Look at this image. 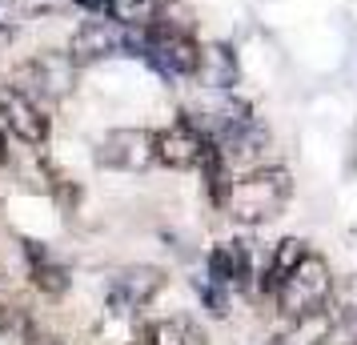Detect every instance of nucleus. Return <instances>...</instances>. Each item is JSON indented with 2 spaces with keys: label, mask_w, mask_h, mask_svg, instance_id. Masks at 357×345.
<instances>
[{
  "label": "nucleus",
  "mask_w": 357,
  "mask_h": 345,
  "mask_svg": "<svg viewBox=\"0 0 357 345\" xmlns=\"http://www.w3.org/2000/svg\"><path fill=\"white\" fill-rule=\"evenodd\" d=\"M145 345H209V337L189 317H161L145 329Z\"/></svg>",
  "instance_id": "obj_14"
},
{
  "label": "nucleus",
  "mask_w": 357,
  "mask_h": 345,
  "mask_svg": "<svg viewBox=\"0 0 357 345\" xmlns=\"http://www.w3.org/2000/svg\"><path fill=\"white\" fill-rule=\"evenodd\" d=\"M0 329H24V305L8 293L4 281H0Z\"/></svg>",
  "instance_id": "obj_17"
},
{
  "label": "nucleus",
  "mask_w": 357,
  "mask_h": 345,
  "mask_svg": "<svg viewBox=\"0 0 357 345\" xmlns=\"http://www.w3.org/2000/svg\"><path fill=\"white\" fill-rule=\"evenodd\" d=\"M97 164L113 173H145L149 164H157L153 129H109L97 141Z\"/></svg>",
  "instance_id": "obj_6"
},
{
  "label": "nucleus",
  "mask_w": 357,
  "mask_h": 345,
  "mask_svg": "<svg viewBox=\"0 0 357 345\" xmlns=\"http://www.w3.org/2000/svg\"><path fill=\"white\" fill-rule=\"evenodd\" d=\"M137 52H141V56H145L161 77H173V81H193L201 45H197L185 29H173V24L157 20V24H149V29H137Z\"/></svg>",
  "instance_id": "obj_2"
},
{
  "label": "nucleus",
  "mask_w": 357,
  "mask_h": 345,
  "mask_svg": "<svg viewBox=\"0 0 357 345\" xmlns=\"http://www.w3.org/2000/svg\"><path fill=\"white\" fill-rule=\"evenodd\" d=\"M73 84H77V65H73V56L61 49H49V52H36L29 56L24 65L13 72V89H20L24 97H33L36 105H56V100H65L73 93Z\"/></svg>",
  "instance_id": "obj_4"
},
{
  "label": "nucleus",
  "mask_w": 357,
  "mask_h": 345,
  "mask_svg": "<svg viewBox=\"0 0 357 345\" xmlns=\"http://www.w3.org/2000/svg\"><path fill=\"white\" fill-rule=\"evenodd\" d=\"M329 293H333V273L317 253H305L273 289L281 317H301V313L321 309V305H329Z\"/></svg>",
  "instance_id": "obj_3"
},
{
  "label": "nucleus",
  "mask_w": 357,
  "mask_h": 345,
  "mask_svg": "<svg viewBox=\"0 0 357 345\" xmlns=\"http://www.w3.org/2000/svg\"><path fill=\"white\" fill-rule=\"evenodd\" d=\"M209 277L217 285H245L249 277V249L241 241H221V245L209 253Z\"/></svg>",
  "instance_id": "obj_12"
},
{
  "label": "nucleus",
  "mask_w": 357,
  "mask_h": 345,
  "mask_svg": "<svg viewBox=\"0 0 357 345\" xmlns=\"http://www.w3.org/2000/svg\"><path fill=\"white\" fill-rule=\"evenodd\" d=\"M4 157H8V132L0 129V164H4Z\"/></svg>",
  "instance_id": "obj_19"
},
{
  "label": "nucleus",
  "mask_w": 357,
  "mask_h": 345,
  "mask_svg": "<svg viewBox=\"0 0 357 345\" xmlns=\"http://www.w3.org/2000/svg\"><path fill=\"white\" fill-rule=\"evenodd\" d=\"M137 52V29H125L116 24L113 17H93L81 20V29L68 40V56L73 65H97V61H109V56H121V52Z\"/></svg>",
  "instance_id": "obj_5"
},
{
  "label": "nucleus",
  "mask_w": 357,
  "mask_h": 345,
  "mask_svg": "<svg viewBox=\"0 0 357 345\" xmlns=\"http://www.w3.org/2000/svg\"><path fill=\"white\" fill-rule=\"evenodd\" d=\"M285 321L289 325L277 333L273 345H329V337L337 333V317H333L329 305H321L313 313H301V317H285Z\"/></svg>",
  "instance_id": "obj_11"
},
{
  "label": "nucleus",
  "mask_w": 357,
  "mask_h": 345,
  "mask_svg": "<svg viewBox=\"0 0 357 345\" xmlns=\"http://www.w3.org/2000/svg\"><path fill=\"white\" fill-rule=\"evenodd\" d=\"M305 253H309L305 241H297V237H285V241H281V245L273 249V261H269L265 277H261V289H265V293H273V289H277V281L285 277V273H289L293 265H297L301 257H305Z\"/></svg>",
  "instance_id": "obj_16"
},
{
  "label": "nucleus",
  "mask_w": 357,
  "mask_h": 345,
  "mask_svg": "<svg viewBox=\"0 0 357 345\" xmlns=\"http://www.w3.org/2000/svg\"><path fill=\"white\" fill-rule=\"evenodd\" d=\"M193 81L201 89H209V93H225L237 84V52L221 45V40H213V45H201V56H197V72Z\"/></svg>",
  "instance_id": "obj_10"
},
{
  "label": "nucleus",
  "mask_w": 357,
  "mask_h": 345,
  "mask_svg": "<svg viewBox=\"0 0 357 345\" xmlns=\"http://www.w3.org/2000/svg\"><path fill=\"white\" fill-rule=\"evenodd\" d=\"M105 17L125 29H149L161 20V0H105Z\"/></svg>",
  "instance_id": "obj_15"
},
{
  "label": "nucleus",
  "mask_w": 357,
  "mask_h": 345,
  "mask_svg": "<svg viewBox=\"0 0 357 345\" xmlns=\"http://www.w3.org/2000/svg\"><path fill=\"white\" fill-rule=\"evenodd\" d=\"M161 285H165V273H161V269H153V265H132V269H125V273L113 281L109 301L116 305V313L145 309L149 301L161 293Z\"/></svg>",
  "instance_id": "obj_9"
},
{
  "label": "nucleus",
  "mask_w": 357,
  "mask_h": 345,
  "mask_svg": "<svg viewBox=\"0 0 357 345\" xmlns=\"http://www.w3.org/2000/svg\"><path fill=\"white\" fill-rule=\"evenodd\" d=\"M153 148H157V161L161 164L185 173V169H201V164L209 161L213 141L197 129L189 116H181V121H173L169 129L153 132Z\"/></svg>",
  "instance_id": "obj_7"
},
{
  "label": "nucleus",
  "mask_w": 357,
  "mask_h": 345,
  "mask_svg": "<svg viewBox=\"0 0 357 345\" xmlns=\"http://www.w3.org/2000/svg\"><path fill=\"white\" fill-rule=\"evenodd\" d=\"M293 197V177L277 164H257L241 177H233L229 185H221V209H225L229 221L237 225H269L277 217L285 213V205Z\"/></svg>",
  "instance_id": "obj_1"
},
{
  "label": "nucleus",
  "mask_w": 357,
  "mask_h": 345,
  "mask_svg": "<svg viewBox=\"0 0 357 345\" xmlns=\"http://www.w3.org/2000/svg\"><path fill=\"white\" fill-rule=\"evenodd\" d=\"M24 253H29V277H33V285L40 289V293L49 297H61L68 289V269L61 261H52L49 249L33 245V241H24Z\"/></svg>",
  "instance_id": "obj_13"
},
{
  "label": "nucleus",
  "mask_w": 357,
  "mask_h": 345,
  "mask_svg": "<svg viewBox=\"0 0 357 345\" xmlns=\"http://www.w3.org/2000/svg\"><path fill=\"white\" fill-rule=\"evenodd\" d=\"M24 345H65L56 333H45V329H29L24 333Z\"/></svg>",
  "instance_id": "obj_18"
},
{
  "label": "nucleus",
  "mask_w": 357,
  "mask_h": 345,
  "mask_svg": "<svg viewBox=\"0 0 357 345\" xmlns=\"http://www.w3.org/2000/svg\"><path fill=\"white\" fill-rule=\"evenodd\" d=\"M0 129L13 132L20 145H33L40 148L45 141H49V109L45 105H36L33 97H24L20 89H0Z\"/></svg>",
  "instance_id": "obj_8"
}]
</instances>
